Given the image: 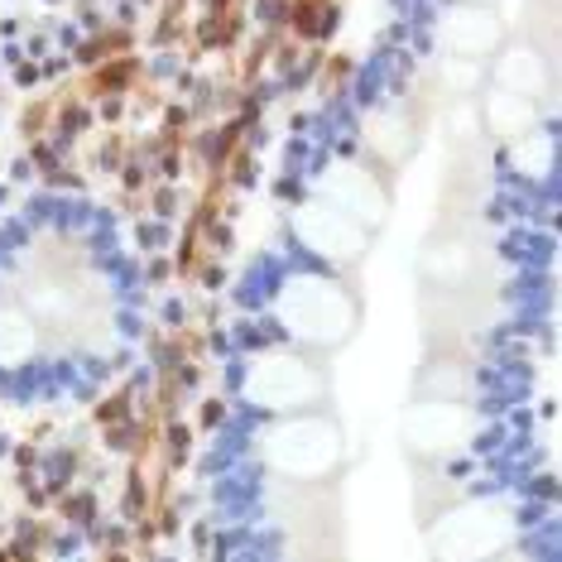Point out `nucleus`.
I'll list each match as a JSON object with an SVG mask.
<instances>
[{"instance_id":"f257e3e1","label":"nucleus","mask_w":562,"mask_h":562,"mask_svg":"<svg viewBox=\"0 0 562 562\" xmlns=\"http://www.w3.org/2000/svg\"><path fill=\"white\" fill-rule=\"evenodd\" d=\"M135 270L101 212L40 202L0 222V394H92L135 341Z\"/></svg>"}]
</instances>
